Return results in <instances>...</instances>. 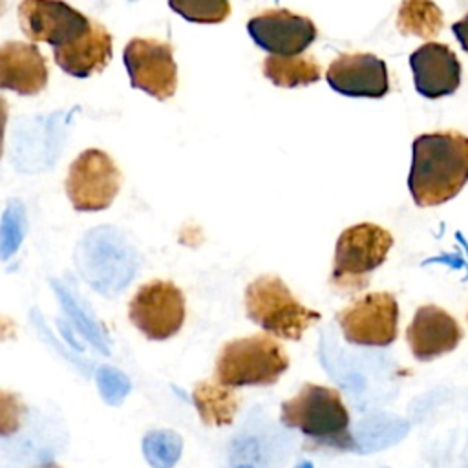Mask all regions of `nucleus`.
Segmentation results:
<instances>
[{
  "instance_id": "nucleus-22",
  "label": "nucleus",
  "mask_w": 468,
  "mask_h": 468,
  "mask_svg": "<svg viewBox=\"0 0 468 468\" xmlns=\"http://www.w3.org/2000/svg\"><path fill=\"white\" fill-rule=\"evenodd\" d=\"M172 11L188 22L219 24L230 15L229 0H168Z\"/></svg>"
},
{
  "instance_id": "nucleus-32",
  "label": "nucleus",
  "mask_w": 468,
  "mask_h": 468,
  "mask_svg": "<svg viewBox=\"0 0 468 468\" xmlns=\"http://www.w3.org/2000/svg\"><path fill=\"white\" fill-rule=\"evenodd\" d=\"M234 468H252L250 464H238V466H234Z\"/></svg>"
},
{
  "instance_id": "nucleus-6",
  "label": "nucleus",
  "mask_w": 468,
  "mask_h": 468,
  "mask_svg": "<svg viewBox=\"0 0 468 468\" xmlns=\"http://www.w3.org/2000/svg\"><path fill=\"white\" fill-rule=\"evenodd\" d=\"M186 316L185 294L170 280H150L143 283L128 302V318L148 340H168L176 336Z\"/></svg>"
},
{
  "instance_id": "nucleus-24",
  "label": "nucleus",
  "mask_w": 468,
  "mask_h": 468,
  "mask_svg": "<svg viewBox=\"0 0 468 468\" xmlns=\"http://www.w3.org/2000/svg\"><path fill=\"white\" fill-rule=\"evenodd\" d=\"M26 236V221L20 214H5L0 225V258H11Z\"/></svg>"
},
{
  "instance_id": "nucleus-11",
  "label": "nucleus",
  "mask_w": 468,
  "mask_h": 468,
  "mask_svg": "<svg viewBox=\"0 0 468 468\" xmlns=\"http://www.w3.org/2000/svg\"><path fill=\"white\" fill-rule=\"evenodd\" d=\"M254 44L271 55H300L316 40L311 18L289 9H269L247 22Z\"/></svg>"
},
{
  "instance_id": "nucleus-13",
  "label": "nucleus",
  "mask_w": 468,
  "mask_h": 468,
  "mask_svg": "<svg viewBox=\"0 0 468 468\" xmlns=\"http://www.w3.org/2000/svg\"><path fill=\"white\" fill-rule=\"evenodd\" d=\"M463 336L464 331L461 324L448 311L433 303L420 305L406 329L411 355L420 362L435 360L453 351Z\"/></svg>"
},
{
  "instance_id": "nucleus-3",
  "label": "nucleus",
  "mask_w": 468,
  "mask_h": 468,
  "mask_svg": "<svg viewBox=\"0 0 468 468\" xmlns=\"http://www.w3.org/2000/svg\"><path fill=\"white\" fill-rule=\"evenodd\" d=\"M289 355L269 333H258L229 340L221 346L214 378L230 388L271 386L289 369Z\"/></svg>"
},
{
  "instance_id": "nucleus-28",
  "label": "nucleus",
  "mask_w": 468,
  "mask_h": 468,
  "mask_svg": "<svg viewBox=\"0 0 468 468\" xmlns=\"http://www.w3.org/2000/svg\"><path fill=\"white\" fill-rule=\"evenodd\" d=\"M16 335V325L9 316L0 314V340H9Z\"/></svg>"
},
{
  "instance_id": "nucleus-26",
  "label": "nucleus",
  "mask_w": 468,
  "mask_h": 468,
  "mask_svg": "<svg viewBox=\"0 0 468 468\" xmlns=\"http://www.w3.org/2000/svg\"><path fill=\"white\" fill-rule=\"evenodd\" d=\"M452 31H453V35H455V38L459 40V44H461V48L468 53V13L461 18V20H457V22H453V26H452Z\"/></svg>"
},
{
  "instance_id": "nucleus-9",
  "label": "nucleus",
  "mask_w": 468,
  "mask_h": 468,
  "mask_svg": "<svg viewBox=\"0 0 468 468\" xmlns=\"http://www.w3.org/2000/svg\"><path fill=\"white\" fill-rule=\"evenodd\" d=\"M122 60L133 88L157 101H166L176 93L177 64L168 42L135 37L124 46Z\"/></svg>"
},
{
  "instance_id": "nucleus-21",
  "label": "nucleus",
  "mask_w": 468,
  "mask_h": 468,
  "mask_svg": "<svg viewBox=\"0 0 468 468\" xmlns=\"http://www.w3.org/2000/svg\"><path fill=\"white\" fill-rule=\"evenodd\" d=\"M183 452V439L170 430L150 431L143 439V453L154 468H172Z\"/></svg>"
},
{
  "instance_id": "nucleus-16",
  "label": "nucleus",
  "mask_w": 468,
  "mask_h": 468,
  "mask_svg": "<svg viewBox=\"0 0 468 468\" xmlns=\"http://www.w3.org/2000/svg\"><path fill=\"white\" fill-rule=\"evenodd\" d=\"M112 55V35L102 24L93 20L82 37L69 44L53 48L57 66L77 79H86L102 71L110 64Z\"/></svg>"
},
{
  "instance_id": "nucleus-29",
  "label": "nucleus",
  "mask_w": 468,
  "mask_h": 468,
  "mask_svg": "<svg viewBox=\"0 0 468 468\" xmlns=\"http://www.w3.org/2000/svg\"><path fill=\"white\" fill-rule=\"evenodd\" d=\"M35 468H62V466H58V464H55V463H46V464H38V466H35Z\"/></svg>"
},
{
  "instance_id": "nucleus-4",
  "label": "nucleus",
  "mask_w": 468,
  "mask_h": 468,
  "mask_svg": "<svg viewBox=\"0 0 468 468\" xmlns=\"http://www.w3.org/2000/svg\"><path fill=\"white\" fill-rule=\"evenodd\" d=\"M243 303L249 320L283 340H300L322 318L318 311L305 307L276 274L254 278L245 287Z\"/></svg>"
},
{
  "instance_id": "nucleus-19",
  "label": "nucleus",
  "mask_w": 468,
  "mask_h": 468,
  "mask_svg": "<svg viewBox=\"0 0 468 468\" xmlns=\"http://www.w3.org/2000/svg\"><path fill=\"white\" fill-rule=\"evenodd\" d=\"M444 26L441 7L431 0H402L397 13V29L402 35L435 38Z\"/></svg>"
},
{
  "instance_id": "nucleus-15",
  "label": "nucleus",
  "mask_w": 468,
  "mask_h": 468,
  "mask_svg": "<svg viewBox=\"0 0 468 468\" xmlns=\"http://www.w3.org/2000/svg\"><path fill=\"white\" fill-rule=\"evenodd\" d=\"M49 68L35 44L9 40L0 44V88L18 95H37L48 86Z\"/></svg>"
},
{
  "instance_id": "nucleus-14",
  "label": "nucleus",
  "mask_w": 468,
  "mask_h": 468,
  "mask_svg": "<svg viewBox=\"0 0 468 468\" xmlns=\"http://www.w3.org/2000/svg\"><path fill=\"white\" fill-rule=\"evenodd\" d=\"M415 90L426 99L452 95L461 86V62L455 51L441 42L428 40L410 55Z\"/></svg>"
},
{
  "instance_id": "nucleus-20",
  "label": "nucleus",
  "mask_w": 468,
  "mask_h": 468,
  "mask_svg": "<svg viewBox=\"0 0 468 468\" xmlns=\"http://www.w3.org/2000/svg\"><path fill=\"white\" fill-rule=\"evenodd\" d=\"M408 422L395 419V417H386V415H371L364 419L358 426V442L364 446L366 452L369 450H380L386 448L399 439H402L408 431ZM356 442V446H358Z\"/></svg>"
},
{
  "instance_id": "nucleus-17",
  "label": "nucleus",
  "mask_w": 468,
  "mask_h": 468,
  "mask_svg": "<svg viewBox=\"0 0 468 468\" xmlns=\"http://www.w3.org/2000/svg\"><path fill=\"white\" fill-rule=\"evenodd\" d=\"M192 402L205 426H229L234 422L239 410V397L234 388L219 384L216 378L196 382Z\"/></svg>"
},
{
  "instance_id": "nucleus-27",
  "label": "nucleus",
  "mask_w": 468,
  "mask_h": 468,
  "mask_svg": "<svg viewBox=\"0 0 468 468\" xmlns=\"http://www.w3.org/2000/svg\"><path fill=\"white\" fill-rule=\"evenodd\" d=\"M7 117H9V108H7V101L0 95V159L4 155V135H5V124H7Z\"/></svg>"
},
{
  "instance_id": "nucleus-25",
  "label": "nucleus",
  "mask_w": 468,
  "mask_h": 468,
  "mask_svg": "<svg viewBox=\"0 0 468 468\" xmlns=\"http://www.w3.org/2000/svg\"><path fill=\"white\" fill-rule=\"evenodd\" d=\"M97 382L101 395L108 400V404H119L122 397L130 391L128 378L112 367H101L97 373Z\"/></svg>"
},
{
  "instance_id": "nucleus-2",
  "label": "nucleus",
  "mask_w": 468,
  "mask_h": 468,
  "mask_svg": "<svg viewBox=\"0 0 468 468\" xmlns=\"http://www.w3.org/2000/svg\"><path fill=\"white\" fill-rule=\"evenodd\" d=\"M280 420L307 439V450H358L349 430V411L336 388L305 382L292 399L282 402Z\"/></svg>"
},
{
  "instance_id": "nucleus-5",
  "label": "nucleus",
  "mask_w": 468,
  "mask_h": 468,
  "mask_svg": "<svg viewBox=\"0 0 468 468\" xmlns=\"http://www.w3.org/2000/svg\"><path fill=\"white\" fill-rule=\"evenodd\" d=\"M393 236L377 223H356L344 229L335 245L331 285L342 294L364 291L371 274L386 261Z\"/></svg>"
},
{
  "instance_id": "nucleus-7",
  "label": "nucleus",
  "mask_w": 468,
  "mask_h": 468,
  "mask_svg": "<svg viewBox=\"0 0 468 468\" xmlns=\"http://www.w3.org/2000/svg\"><path fill=\"white\" fill-rule=\"evenodd\" d=\"M122 174L115 161L99 148L80 152L69 165L66 194L79 212L106 210L117 197Z\"/></svg>"
},
{
  "instance_id": "nucleus-18",
  "label": "nucleus",
  "mask_w": 468,
  "mask_h": 468,
  "mask_svg": "<svg viewBox=\"0 0 468 468\" xmlns=\"http://www.w3.org/2000/svg\"><path fill=\"white\" fill-rule=\"evenodd\" d=\"M261 71L278 88H300L318 82L322 68L311 55H269Z\"/></svg>"
},
{
  "instance_id": "nucleus-1",
  "label": "nucleus",
  "mask_w": 468,
  "mask_h": 468,
  "mask_svg": "<svg viewBox=\"0 0 468 468\" xmlns=\"http://www.w3.org/2000/svg\"><path fill=\"white\" fill-rule=\"evenodd\" d=\"M468 183V137L459 132H431L413 139L408 190L417 207L453 199Z\"/></svg>"
},
{
  "instance_id": "nucleus-23",
  "label": "nucleus",
  "mask_w": 468,
  "mask_h": 468,
  "mask_svg": "<svg viewBox=\"0 0 468 468\" xmlns=\"http://www.w3.org/2000/svg\"><path fill=\"white\" fill-rule=\"evenodd\" d=\"M27 415V406L15 391L0 388V437L16 433Z\"/></svg>"
},
{
  "instance_id": "nucleus-30",
  "label": "nucleus",
  "mask_w": 468,
  "mask_h": 468,
  "mask_svg": "<svg viewBox=\"0 0 468 468\" xmlns=\"http://www.w3.org/2000/svg\"><path fill=\"white\" fill-rule=\"evenodd\" d=\"M294 468H314V466H313V464H311V463H309V461H303V463H300V464H296V466H294Z\"/></svg>"
},
{
  "instance_id": "nucleus-31",
  "label": "nucleus",
  "mask_w": 468,
  "mask_h": 468,
  "mask_svg": "<svg viewBox=\"0 0 468 468\" xmlns=\"http://www.w3.org/2000/svg\"><path fill=\"white\" fill-rule=\"evenodd\" d=\"M4 11H5V0H0V16L4 15Z\"/></svg>"
},
{
  "instance_id": "nucleus-10",
  "label": "nucleus",
  "mask_w": 468,
  "mask_h": 468,
  "mask_svg": "<svg viewBox=\"0 0 468 468\" xmlns=\"http://www.w3.org/2000/svg\"><path fill=\"white\" fill-rule=\"evenodd\" d=\"M18 24L31 42H46L51 48L69 44L82 37L91 20L64 0H22Z\"/></svg>"
},
{
  "instance_id": "nucleus-12",
  "label": "nucleus",
  "mask_w": 468,
  "mask_h": 468,
  "mask_svg": "<svg viewBox=\"0 0 468 468\" xmlns=\"http://www.w3.org/2000/svg\"><path fill=\"white\" fill-rule=\"evenodd\" d=\"M327 84L347 97L380 99L389 91L386 62L373 53H344L336 57L327 71Z\"/></svg>"
},
{
  "instance_id": "nucleus-8",
  "label": "nucleus",
  "mask_w": 468,
  "mask_h": 468,
  "mask_svg": "<svg viewBox=\"0 0 468 468\" xmlns=\"http://www.w3.org/2000/svg\"><path fill=\"white\" fill-rule=\"evenodd\" d=\"M336 322L349 344L386 347L399 336V302L388 291L369 292L340 309Z\"/></svg>"
}]
</instances>
